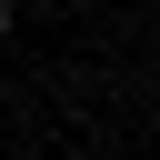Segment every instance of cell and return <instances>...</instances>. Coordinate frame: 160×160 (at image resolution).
Here are the masks:
<instances>
[{
	"label": "cell",
	"instance_id": "obj_1",
	"mask_svg": "<svg viewBox=\"0 0 160 160\" xmlns=\"http://www.w3.org/2000/svg\"><path fill=\"white\" fill-rule=\"evenodd\" d=\"M10 30H20V0H0V40H10Z\"/></svg>",
	"mask_w": 160,
	"mask_h": 160
}]
</instances>
